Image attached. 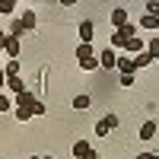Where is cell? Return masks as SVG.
<instances>
[{
	"instance_id": "5b68a950",
	"label": "cell",
	"mask_w": 159,
	"mask_h": 159,
	"mask_svg": "<svg viewBox=\"0 0 159 159\" xmlns=\"http://www.w3.org/2000/svg\"><path fill=\"white\" fill-rule=\"evenodd\" d=\"M35 102H38V99L32 96V92H19V96H16V108H29V111H32Z\"/></svg>"
},
{
	"instance_id": "83f0119b",
	"label": "cell",
	"mask_w": 159,
	"mask_h": 159,
	"mask_svg": "<svg viewBox=\"0 0 159 159\" xmlns=\"http://www.w3.org/2000/svg\"><path fill=\"white\" fill-rule=\"evenodd\" d=\"M42 159H54V156H42Z\"/></svg>"
},
{
	"instance_id": "44dd1931",
	"label": "cell",
	"mask_w": 159,
	"mask_h": 159,
	"mask_svg": "<svg viewBox=\"0 0 159 159\" xmlns=\"http://www.w3.org/2000/svg\"><path fill=\"white\" fill-rule=\"evenodd\" d=\"M121 86H127V89L134 86V73H121Z\"/></svg>"
},
{
	"instance_id": "4fadbf2b",
	"label": "cell",
	"mask_w": 159,
	"mask_h": 159,
	"mask_svg": "<svg viewBox=\"0 0 159 159\" xmlns=\"http://www.w3.org/2000/svg\"><path fill=\"white\" fill-rule=\"evenodd\" d=\"M140 29H159V16H150L147 13V16L140 19Z\"/></svg>"
},
{
	"instance_id": "f546056e",
	"label": "cell",
	"mask_w": 159,
	"mask_h": 159,
	"mask_svg": "<svg viewBox=\"0 0 159 159\" xmlns=\"http://www.w3.org/2000/svg\"><path fill=\"white\" fill-rule=\"evenodd\" d=\"M0 57H3V48H0Z\"/></svg>"
},
{
	"instance_id": "ac0fdd59",
	"label": "cell",
	"mask_w": 159,
	"mask_h": 159,
	"mask_svg": "<svg viewBox=\"0 0 159 159\" xmlns=\"http://www.w3.org/2000/svg\"><path fill=\"white\" fill-rule=\"evenodd\" d=\"M80 67H83V70H99V57H86V61H80Z\"/></svg>"
},
{
	"instance_id": "30bf717a",
	"label": "cell",
	"mask_w": 159,
	"mask_h": 159,
	"mask_svg": "<svg viewBox=\"0 0 159 159\" xmlns=\"http://www.w3.org/2000/svg\"><path fill=\"white\" fill-rule=\"evenodd\" d=\"M3 51H7L10 57H16V54H19V38H13V35H10V38H7V45H3Z\"/></svg>"
},
{
	"instance_id": "ba28073f",
	"label": "cell",
	"mask_w": 159,
	"mask_h": 159,
	"mask_svg": "<svg viewBox=\"0 0 159 159\" xmlns=\"http://www.w3.org/2000/svg\"><path fill=\"white\" fill-rule=\"evenodd\" d=\"M7 89H10V92H16V96H19V92H25V83H22L19 76H10V80H7Z\"/></svg>"
},
{
	"instance_id": "e0dca14e",
	"label": "cell",
	"mask_w": 159,
	"mask_h": 159,
	"mask_svg": "<svg viewBox=\"0 0 159 159\" xmlns=\"http://www.w3.org/2000/svg\"><path fill=\"white\" fill-rule=\"evenodd\" d=\"M0 13H3V16L16 13V3H13V0H0Z\"/></svg>"
},
{
	"instance_id": "8992f818",
	"label": "cell",
	"mask_w": 159,
	"mask_h": 159,
	"mask_svg": "<svg viewBox=\"0 0 159 159\" xmlns=\"http://www.w3.org/2000/svg\"><path fill=\"white\" fill-rule=\"evenodd\" d=\"M19 22H22V29H25V32H32L35 25H38V19H35V13H32V10H25L22 16H19Z\"/></svg>"
},
{
	"instance_id": "7402d4cb",
	"label": "cell",
	"mask_w": 159,
	"mask_h": 159,
	"mask_svg": "<svg viewBox=\"0 0 159 159\" xmlns=\"http://www.w3.org/2000/svg\"><path fill=\"white\" fill-rule=\"evenodd\" d=\"M102 121H105V124H108V130H111V127H118V115H105V118H102Z\"/></svg>"
},
{
	"instance_id": "484cf974",
	"label": "cell",
	"mask_w": 159,
	"mask_h": 159,
	"mask_svg": "<svg viewBox=\"0 0 159 159\" xmlns=\"http://www.w3.org/2000/svg\"><path fill=\"white\" fill-rule=\"evenodd\" d=\"M3 86H7V73H3V67H0V92H3Z\"/></svg>"
},
{
	"instance_id": "7c38bea8",
	"label": "cell",
	"mask_w": 159,
	"mask_h": 159,
	"mask_svg": "<svg viewBox=\"0 0 159 159\" xmlns=\"http://www.w3.org/2000/svg\"><path fill=\"white\" fill-rule=\"evenodd\" d=\"M150 64H153V57L147 54V51H140V54H134V67L140 70V67H150Z\"/></svg>"
},
{
	"instance_id": "4316f807",
	"label": "cell",
	"mask_w": 159,
	"mask_h": 159,
	"mask_svg": "<svg viewBox=\"0 0 159 159\" xmlns=\"http://www.w3.org/2000/svg\"><path fill=\"white\" fill-rule=\"evenodd\" d=\"M137 159H159V156H156V153H140Z\"/></svg>"
},
{
	"instance_id": "9c48e42d",
	"label": "cell",
	"mask_w": 159,
	"mask_h": 159,
	"mask_svg": "<svg viewBox=\"0 0 159 159\" xmlns=\"http://www.w3.org/2000/svg\"><path fill=\"white\" fill-rule=\"evenodd\" d=\"M153 137H156V121H147L140 127V140H153Z\"/></svg>"
},
{
	"instance_id": "3957f363",
	"label": "cell",
	"mask_w": 159,
	"mask_h": 159,
	"mask_svg": "<svg viewBox=\"0 0 159 159\" xmlns=\"http://www.w3.org/2000/svg\"><path fill=\"white\" fill-rule=\"evenodd\" d=\"M115 64H118V54H115L111 48H105L102 54H99V67H105V70H108V67H115Z\"/></svg>"
},
{
	"instance_id": "603a6c76",
	"label": "cell",
	"mask_w": 159,
	"mask_h": 159,
	"mask_svg": "<svg viewBox=\"0 0 159 159\" xmlns=\"http://www.w3.org/2000/svg\"><path fill=\"white\" fill-rule=\"evenodd\" d=\"M16 118H19V121H29L32 111H29V108H16Z\"/></svg>"
},
{
	"instance_id": "52a82bcc",
	"label": "cell",
	"mask_w": 159,
	"mask_h": 159,
	"mask_svg": "<svg viewBox=\"0 0 159 159\" xmlns=\"http://www.w3.org/2000/svg\"><path fill=\"white\" fill-rule=\"evenodd\" d=\"M89 153H92V147H89L86 140H76V143H73V156H76V159H86Z\"/></svg>"
},
{
	"instance_id": "ffe728a7",
	"label": "cell",
	"mask_w": 159,
	"mask_h": 159,
	"mask_svg": "<svg viewBox=\"0 0 159 159\" xmlns=\"http://www.w3.org/2000/svg\"><path fill=\"white\" fill-rule=\"evenodd\" d=\"M73 108H76V111L89 108V96H76V99H73Z\"/></svg>"
},
{
	"instance_id": "6da1fadb",
	"label": "cell",
	"mask_w": 159,
	"mask_h": 159,
	"mask_svg": "<svg viewBox=\"0 0 159 159\" xmlns=\"http://www.w3.org/2000/svg\"><path fill=\"white\" fill-rule=\"evenodd\" d=\"M134 38H137V25H134V22H127L124 29H118V32L111 35V45H115V48H124L127 42H134Z\"/></svg>"
},
{
	"instance_id": "7a4b0ae2",
	"label": "cell",
	"mask_w": 159,
	"mask_h": 159,
	"mask_svg": "<svg viewBox=\"0 0 159 159\" xmlns=\"http://www.w3.org/2000/svg\"><path fill=\"white\" fill-rule=\"evenodd\" d=\"M127 22H130V13H127L124 7H115V10H111V25H115V32H118V29H124Z\"/></svg>"
},
{
	"instance_id": "5bb4252c",
	"label": "cell",
	"mask_w": 159,
	"mask_h": 159,
	"mask_svg": "<svg viewBox=\"0 0 159 159\" xmlns=\"http://www.w3.org/2000/svg\"><path fill=\"white\" fill-rule=\"evenodd\" d=\"M86 57H96L89 45H76V61H86Z\"/></svg>"
},
{
	"instance_id": "d4e9b609",
	"label": "cell",
	"mask_w": 159,
	"mask_h": 159,
	"mask_svg": "<svg viewBox=\"0 0 159 159\" xmlns=\"http://www.w3.org/2000/svg\"><path fill=\"white\" fill-rule=\"evenodd\" d=\"M96 134H99V137H105V134H108V124L99 121V124H96Z\"/></svg>"
},
{
	"instance_id": "277c9868",
	"label": "cell",
	"mask_w": 159,
	"mask_h": 159,
	"mask_svg": "<svg viewBox=\"0 0 159 159\" xmlns=\"http://www.w3.org/2000/svg\"><path fill=\"white\" fill-rule=\"evenodd\" d=\"M89 42H92V22L83 19L80 22V45H89Z\"/></svg>"
},
{
	"instance_id": "f1b7e54d",
	"label": "cell",
	"mask_w": 159,
	"mask_h": 159,
	"mask_svg": "<svg viewBox=\"0 0 159 159\" xmlns=\"http://www.w3.org/2000/svg\"><path fill=\"white\" fill-rule=\"evenodd\" d=\"M29 159H42V156H29Z\"/></svg>"
},
{
	"instance_id": "2e32d148",
	"label": "cell",
	"mask_w": 159,
	"mask_h": 159,
	"mask_svg": "<svg viewBox=\"0 0 159 159\" xmlns=\"http://www.w3.org/2000/svg\"><path fill=\"white\" fill-rule=\"evenodd\" d=\"M147 54L153 61H159V38H150V45H147Z\"/></svg>"
},
{
	"instance_id": "d6986e66",
	"label": "cell",
	"mask_w": 159,
	"mask_h": 159,
	"mask_svg": "<svg viewBox=\"0 0 159 159\" xmlns=\"http://www.w3.org/2000/svg\"><path fill=\"white\" fill-rule=\"evenodd\" d=\"M0 111H13V99L7 92H0Z\"/></svg>"
},
{
	"instance_id": "cb8c5ba5",
	"label": "cell",
	"mask_w": 159,
	"mask_h": 159,
	"mask_svg": "<svg viewBox=\"0 0 159 159\" xmlns=\"http://www.w3.org/2000/svg\"><path fill=\"white\" fill-rule=\"evenodd\" d=\"M143 10H147V13H150V16H159V3H153V0H150V3H147V7H143Z\"/></svg>"
},
{
	"instance_id": "8fae6325",
	"label": "cell",
	"mask_w": 159,
	"mask_h": 159,
	"mask_svg": "<svg viewBox=\"0 0 159 159\" xmlns=\"http://www.w3.org/2000/svg\"><path fill=\"white\" fill-rule=\"evenodd\" d=\"M115 67L121 70V73H134V70H137V67H134V61H130V57H118V64H115Z\"/></svg>"
},
{
	"instance_id": "9a60e30c",
	"label": "cell",
	"mask_w": 159,
	"mask_h": 159,
	"mask_svg": "<svg viewBox=\"0 0 159 159\" xmlns=\"http://www.w3.org/2000/svg\"><path fill=\"white\" fill-rule=\"evenodd\" d=\"M3 73H7V80H10V76H19V61H7Z\"/></svg>"
}]
</instances>
